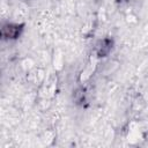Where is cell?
Instances as JSON below:
<instances>
[{
	"instance_id": "1",
	"label": "cell",
	"mask_w": 148,
	"mask_h": 148,
	"mask_svg": "<svg viewBox=\"0 0 148 148\" xmlns=\"http://www.w3.org/2000/svg\"><path fill=\"white\" fill-rule=\"evenodd\" d=\"M3 29L5 30H8V34L6 35L8 37H15L18 34V27H16V25H7Z\"/></svg>"
}]
</instances>
